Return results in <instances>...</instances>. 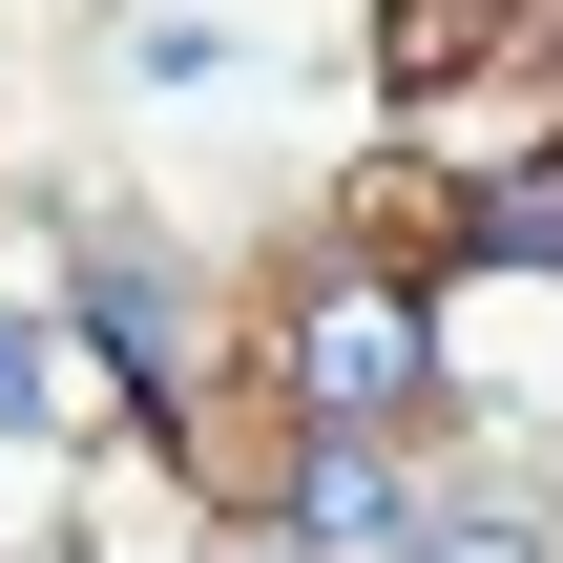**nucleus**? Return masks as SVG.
I'll list each match as a JSON object with an SVG mask.
<instances>
[{"mask_svg":"<svg viewBox=\"0 0 563 563\" xmlns=\"http://www.w3.org/2000/svg\"><path fill=\"white\" fill-rule=\"evenodd\" d=\"M251 376H272V418H292V439H418V418H460V376H439V292L355 272L334 230L272 272V313H251Z\"/></svg>","mask_w":563,"mask_h":563,"instance_id":"obj_1","label":"nucleus"},{"mask_svg":"<svg viewBox=\"0 0 563 563\" xmlns=\"http://www.w3.org/2000/svg\"><path fill=\"white\" fill-rule=\"evenodd\" d=\"M63 313H84V334H104V376H125V397H146V418H167L188 460H209V334H188V272H167L146 230H84Z\"/></svg>","mask_w":563,"mask_h":563,"instance_id":"obj_2","label":"nucleus"},{"mask_svg":"<svg viewBox=\"0 0 563 563\" xmlns=\"http://www.w3.org/2000/svg\"><path fill=\"white\" fill-rule=\"evenodd\" d=\"M397 522H418V481H397V439H292V460H251V543L272 563H397Z\"/></svg>","mask_w":563,"mask_h":563,"instance_id":"obj_3","label":"nucleus"},{"mask_svg":"<svg viewBox=\"0 0 563 563\" xmlns=\"http://www.w3.org/2000/svg\"><path fill=\"white\" fill-rule=\"evenodd\" d=\"M563 63V0H376V84L439 125L460 84H543Z\"/></svg>","mask_w":563,"mask_h":563,"instance_id":"obj_4","label":"nucleus"},{"mask_svg":"<svg viewBox=\"0 0 563 563\" xmlns=\"http://www.w3.org/2000/svg\"><path fill=\"white\" fill-rule=\"evenodd\" d=\"M460 272H563V146L460 167Z\"/></svg>","mask_w":563,"mask_h":563,"instance_id":"obj_5","label":"nucleus"},{"mask_svg":"<svg viewBox=\"0 0 563 563\" xmlns=\"http://www.w3.org/2000/svg\"><path fill=\"white\" fill-rule=\"evenodd\" d=\"M397 563H563V522H543V501H418Z\"/></svg>","mask_w":563,"mask_h":563,"instance_id":"obj_6","label":"nucleus"},{"mask_svg":"<svg viewBox=\"0 0 563 563\" xmlns=\"http://www.w3.org/2000/svg\"><path fill=\"white\" fill-rule=\"evenodd\" d=\"M21 418H42V334L0 313V439H21Z\"/></svg>","mask_w":563,"mask_h":563,"instance_id":"obj_7","label":"nucleus"},{"mask_svg":"<svg viewBox=\"0 0 563 563\" xmlns=\"http://www.w3.org/2000/svg\"><path fill=\"white\" fill-rule=\"evenodd\" d=\"M230 563H272V543H230Z\"/></svg>","mask_w":563,"mask_h":563,"instance_id":"obj_8","label":"nucleus"}]
</instances>
